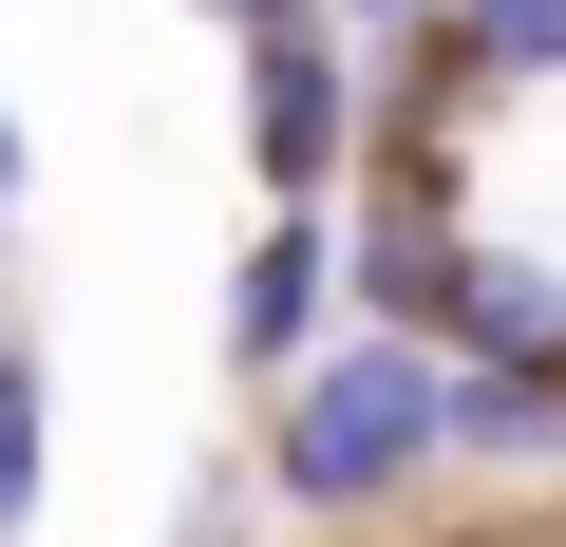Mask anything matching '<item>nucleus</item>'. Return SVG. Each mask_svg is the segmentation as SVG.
Instances as JSON below:
<instances>
[{
  "label": "nucleus",
  "instance_id": "1",
  "mask_svg": "<svg viewBox=\"0 0 566 547\" xmlns=\"http://www.w3.org/2000/svg\"><path fill=\"white\" fill-rule=\"evenodd\" d=\"M434 472H453V359H416V340H359L340 322L303 378L264 397V491L303 509V528H378Z\"/></svg>",
  "mask_w": 566,
  "mask_h": 547
},
{
  "label": "nucleus",
  "instance_id": "3",
  "mask_svg": "<svg viewBox=\"0 0 566 547\" xmlns=\"http://www.w3.org/2000/svg\"><path fill=\"white\" fill-rule=\"evenodd\" d=\"M322 340H340V208H264V245L227 264V378L283 397Z\"/></svg>",
  "mask_w": 566,
  "mask_h": 547
},
{
  "label": "nucleus",
  "instance_id": "5",
  "mask_svg": "<svg viewBox=\"0 0 566 547\" xmlns=\"http://www.w3.org/2000/svg\"><path fill=\"white\" fill-rule=\"evenodd\" d=\"M453 472H566V378H453Z\"/></svg>",
  "mask_w": 566,
  "mask_h": 547
},
{
  "label": "nucleus",
  "instance_id": "7",
  "mask_svg": "<svg viewBox=\"0 0 566 547\" xmlns=\"http://www.w3.org/2000/svg\"><path fill=\"white\" fill-rule=\"evenodd\" d=\"M0 528H39V340H0Z\"/></svg>",
  "mask_w": 566,
  "mask_h": 547
},
{
  "label": "nucleus",
  "instance_id": "9",
  "mask_svg": "<svg viewBox=\"0 0 566 547\" xmlns=\"http://www.w3.org/2000/svg\"><path fill=\"white\" fill-rule=\"evenodd\" d=\"M0 208H20V114H0Z\"/></svg>",
  "mask_w": 566,
  "mask_h": 547
},
{
  "label": "nucleus",
  "instance_id": "2",
  "mask_svg": "<svg viewBox=\"0 0 566 547\" xmlns=\"http://www.w3.org/2000/svg\"><path fill=\"white\" fill-rule=\"evenodd\" d=\"M245 170H264V208H340L359 189V57H340L322 0L245 39Z\"/></svg>",
  "mask_w": 566,
  "mask_h": 547
},
{
  "label": "nucleus",
  "instance_id": "8",
  "mask_svg": "<svg viewBox=\"0 0 566 547\" xmlns=\"http://www.w3.org/2000/svg\"><path fill=\"white\" fill-rule=\"evenodd\" d=\"M208 20H227V39H264V20H303V0H208Z\"/></svg>",
  "mask_w": 566,
  "mask_h": 547
},
{
  "label": "nucleus",
  "instance_id": "4",
  "mask_svg": "<svg viewBox=\"0 0 566 547\" xmlns=\"http://www.w3.org/2000/svg\"><path fill=\"white\" fill-rule=\"evenodd\" d=\"M453 378H566V264H528V245H491L472 227V264H453V340H434Z\"/></svg>",
  "mask_w": 566,
  "mask_h": 547
},
{
  "label": "nucleus",
  "instance_id": "6",
  "mask_svg": "<svg viewBox=\"0 0 566 547\" xmlns=\"http://www.w3.org/2000/svg\"><path fill=\"white\" fill-rule=\"evenodd\" d=\"M453 39L491 76H566V0H453Z\"/></svg>",
  "mask_w": 566,
  "mask_h": 547
}]
</instances>
